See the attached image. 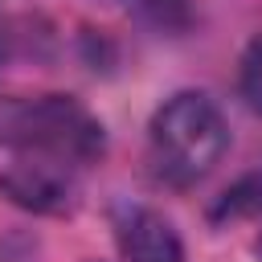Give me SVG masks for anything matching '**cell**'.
Wrapping results in <instances>:
<instances>
[{
  "mask_svg": "<svg viewBox=\"0 0 262 262\" xmlns=\"http://www.w3.org/2000/svg\"><path fill=\"white\" fill-rule=\"evenodd\" d=\"M0 143L49 156V160H94L102 151V127L66 94L0 98Z\"/></svg>",
  "mask_w": 262,
  "mask_h": 262,
  "instance_id": "obj_2",
  "label": "cell"
},
{
  "mask_svg": "<svg viewBox=\"0 0 262 262\" xmlns=\"http://www.w3.org/2000/svg\"><path fill=\"white\" fill-rule=\"evenodd\" d=\"M225 147H229L225 119L196 90L172 94L151 119V160L160 176L172 184H192L209 176L225 156Z\"/></svg>",
  "mask_w": 262,
  "mask_h": 262,
  "instance_id": "obj_1",
  "label": "cell"
},
{
  "mask_svg": "<svg viewBox=\"0 0 262 262\" xmlns=\"http://www.w3.org/2000/svg\"><path fill=\"white\" fill-rule=\"evenodd\" d=\"M242 98L262 115V37L250 41V49L242 57Z\"/></svg>",
  "mask_w": 262,
  "mask_h": 262,
  "instance_id": "obj_4",
  "label": "cell"
},
{
  "mask_svg": "<svg viewBox=\"0 0 262 262\" xmlns=\"http://www.w3.org/2000/svg\"><path fill=\"white\" fill-rule=\"evenodd\" d=\"M115 242L127 262H180L184 246L168 217L143 205H123L115 213Z\"/></svg>",
  "mask_w": 262,
  "mask_h": 262,
  "instance_id": "obj_3",
  "label": "cell"
}]
</instances>
